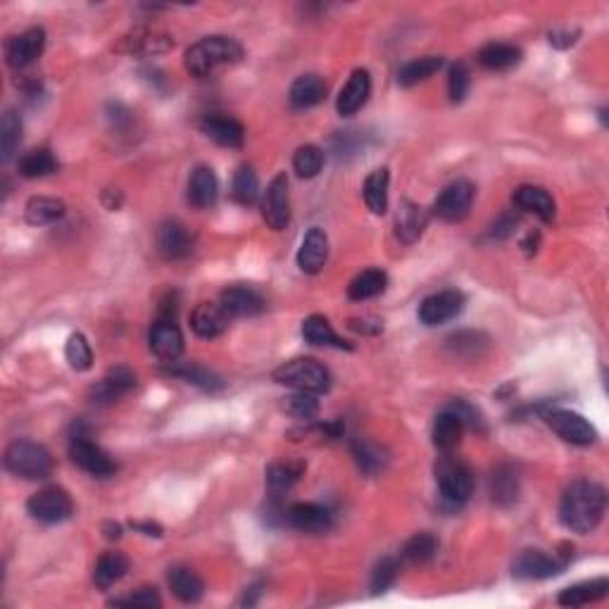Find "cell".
Returning a JSON list of instances; mask_svg holds the SVG:
<instances>
[{"instance_id": "6da1fadb", "label": "cell", "mask_w": 609, "mask_h": 609, "mask_svg": "<svg viewBox=\"0 0 609 609\" xmlns=\"http://www.w3.org/2000/svg\"><path fill=\"white\" fill-rule=\"evenodd\" d=\"M607 507V493L595 481L578 478L562 496L559 503V522L565 524L574 534H593L604 516Z\"/></svg>"}, {"instance_id": "7a4b0ae2", "label": "cell", "mask_w": 609, "mask_h": 609, "mask_svg": "<svg viewBox=\"0 0 609 609\" xmlns=\"http://www.w3.org/2000/svg\"><path fill=\"white\" fill-rule=\"evenodd\" d=\"M243 57V48L236 38L231 36H205L198 44H193L186 51L183 64L198 79L212 76L214 72L231 67V64L241 63Z\"/></svg>"}, {"instance_id": "3957f363", "label": "cell", "mask_w": 609, "mask_h": 609, "mask_svg": "<svg viewBox=\"0 0 609 609\" xmlns=\"http://www.w3.org/2000/svg\"><path fill=\"white\" fill-rule=\"evenodd\" d=\"M274 381L302 393H327L331 388V374L321 362L312 358H296L274 369Z\"/></svg>"}, {"instance_id": "277c9868", "label": "cell", "mask_w": 609, "mask_h": 609, "mask_svg": "<svg viewBox=\"0 0 609 609\" xmlns=\"http://www.w3.org/2000/svg\"><path fill=\"white\" fill-rule=\"evenodd\" d=\"M5 469L10 474L26 481H36V478L51 476L53 457L44 446H38L34 440H15L5 450Z\"/></svg>"}, {"instance_id": "5b68a950", "label": "cell", "mask_w": 609, "mask_h": 609, "mask_svg": "<svg viewBox=\"0 0 609 609\" xmlns=\"http://www.w3.org/2000/svg\"><path fill=\"white\" fill-rule=\"evenodd\" d=\"M436 481H438L440 500L447 507H462L471 497V493H474V474H471V469L462 459L450 457V455H446L436 465Z\"/></svg>"}, {"instance_id": "8992f818", "label": "cell", "mask_w": 609, "mask_h": 609, "mask_svg": "<svg viewBox=\"0 0 609 609\" xmlns=\"http://www.w3.org/2000/svg\"><path fill=\"white\" fill-rule=\"evenodd\" d=\"M70 457L79 469L95 478H107L117 471V462L101 446H95L83 424H74V428H72Z\"/></svg>"}, {"instance_id": "52a82bcc", "label": "cell", "mask_w": 609, "mask_h": 609, "mask_svg": "<svg viewBox=\"0 0 609 609\" xmlns=\"http://www.w3.org/2000/svg\"><path fill=\"white\" fill-rule=\"evenodd\" d=\"M26 512L36 519L38 524L45 526H55V524L67 522L74 512V503H72L70 493L60 486H48L34 493L26 503Z\"/></svg>"}, {"instance_id": "ba28073f", "label": "cell", "mask_w": 609, "mask_h": 609, "mask_svg": "<svg viewBox=\"0 0 609 609\" xmlns=\"http://www.w3.org/2000/svg\"><path fill=\"white\" fill-rule=\"evenodd\" d=\"M543 419L547 421V427L553 428L559 438L572 443V446H593L597 440L595 427L584 415L572 412V409L547 408L543 409Z\"/></svg>"}, {"instance_id": "9c48e42d", "label": "cell", "mask_w": 609, "mask_h": 609, "mask_svg": "<svg viewBox=\"0 0 609 609\" xmlns=\"http://www.w3.org/2000/svg\"><path fill=\"white\" fill-rule=\"evenodd\" d=\"M569 553L562 555H547L543 550H524L519 557L512 562V576L522 578V581H543V578H553L562 574L569 565Z\"/></svg>"}, {"instance_id": "30bf717a", "label": "cell", "mask_w": 609, "mask_h": 609, "mask_svg": "<svg viewBox=\"0 0 609 609\" xmlns=\"http://www.w3.org/2000/svg\"><path fill=\"white\" fill-rule=\"evenodd\" d=\"M474 195H476L474 183L467 182V179H457L450 186H446L443 193L436 198V217L443 221H462L474 205Z\"/></svg>"}, {"instance_id": "8fae6325", "label": "cell", "mask_w": 609, "mask_h": 609, "mask_svg": "<svg viewBox=\"0 0 609 609\" xmlns=\"http://www.w3.org/2000/svg\"><path fill=\"white\" fill-rule=\"evenodd\" d=\"M148 343H151V350L164 362H174L182 355L183 336L179 324H176L174 314H157L151 333H148Z\"/></svg>"}, {"instance_id": "7c38bea8", "label": "cell", "mask_w": 609, "mask_h": 609, "mask_svg": "<svg viewBox=\"0 0 609 609\" xmlns=\"http://www.w3.org/2000/svg\"><path fill=\"white\" fill-rule=\"evenodd\" d=\"M262 217L267 227L274 231L289 227L290 221V201H289V179L286 174H277L271 179L262 195Z\"/></svg>"}, {"instance_id": "4fadbf2b", "label": "cell", "mask_w": 609, "mask_h": 609, "mask_svg": "<svg viewBox=\"0 0 609 609\" xmlns=\"http://www.w3.org/2000/svg\"><path fill=\"white\" fill-rule=\"evenodd\" d=\"M44 48H45V32L41 26H32V29H26V32H22L19 36L7 38L5 44L7 64L17 72L26 70V67H32L38 57H41Z\"/></svg>"}, {"instance_id": "5bb4252c", "label": "cell", "mask_w": 609, "mask_h": 609, "mask_svg": "<svg viewBox=\"0 0 609 609\" xmlns=\"http://www.w3.org/2000/svg\"><path fill=\"white\" fill-rule=\"evenodd\" d=\"M465 309V296L459 290H440L419 305V321L424 327H440L453 321Z\"/></svg>"}, {"instance_id": "9a60e30c", "label": "cell", "mask_w": 609, "mask_h": 609, "mask_svg": "<svg viewBox=\"0 0 609 609\" xmlns=\"http://www.w3.org/2000/svg\"><path fill=\"white\" fill-rule=\"evenodd\" d=\"M172 45H174V41L164 32L148 29V26H136L120 38L117 51L126 53V55H162V53L172 51Z\"/></svg>"}, {"instance_id": "2e32d148", "label": "cell", "mask_w": 609, "mask_h": 609, "mask_svg": "<svg viewBox=\"0 0 609 609\" xmlns=\"http://www.w3.org/2000/svg\"><path fill=\"white\" fill-rule=\"evenodd\" d=\"M133 386H136V374L129 367H114L91 388V402L98 408H107L124 398Z\"/></svg>"}, {"instance_id": "e0dca14e", "label": "cell", "mask_w": 609, "mask_h": 609, "mask_svg": "<svg viewBox=\"0 0 609 609\" xmlns=\"http://www.w3.org/2000/svg\"><path fill=\"white\" fill-rule=\"evenodd\" d=\"M286 522L302 534H327L331 528L333 515L324 505L296 503L286 509Z\"/></svg>"}, {"instance_id": "ac0fdd59", "label": "cell", "mask_w": 609, "mask_h": 609, "mask_svg": "<svg viewBox=\"0 0 609 609\" xmlns=\"http://www.w3.org/2000/svg\"><path fill=\"white\" fill-rule=\"evenodd\" d=\"M371 95V76L367 70H355L348 79V83L340 88L339 101H336V110H339L340 117H352L358 114L365 103L369 101Z\"/></svg>"}, {"instance_id": "d6986e66", "label": "cell", "mask_w": 609, "mask_h": 609, "mask_svg": "<svg viewBox=\"0 0 609 609\" xmlns=\"http://www.w3.org/2000/svg\"><path fill=\"white\" fill-rule=\"evenodd\" d=\"M157 250L164 260H182L193 250V236L179 221H162L157 229Z\"/></svg>"}, {"instance_id": "ffe728a7", "label": "cell", "mask_w": 609, "mask_h": 609, "mask_svg": "<svg viewBox=\"0 0 609 609\" xmlns=\"http://www.w3.org/2000/svg\"><path fill=\"white\" fill-rule=\"evenodd\" d=\"M329 260V239L319 227H312L300 243L298 250V267L305 274H319Z\"/></svg>"}, {"instance_id": "44dd1931", "label": "cell", "mask_w": 609, "mask_h": 609, "mask_svg": "<svg viewBox=\"0 0 609 609\" xmlns=\"http://www.w3.org/2000/svg\"><path fill=\"white\" fill-rule=\"evenodd\" d=\"M229 317L224 312L221 305H214V302H201L198 308L191 312V329H193L195 336L201 339H217L221 333L229 329Z\"/></svg>"}, {"instance_id": "7402d4cb", "label": "cell", "mask_w": 609, "mask_h": 609, "mask_svg": "<svg viewBox=\"0 0 609 609\" xmlns=\"http://www.w3.org/2000/svg\"><path fill=\"white\" fill-rule=\"evenodd\" d=\"M186 195H189L191 205L198 210H208L217 202V198H220V182H217V174L210 170L208 164L195 167L189 179V193Z\"/></svg>"}, {"instance_id": "603a6c76", "label": "cell", "mask_w": 609, "mask_h": 609, "mask_svg": "<svg viewBox=\"0 0 609 609\" xmlns=\"http://www.w3.org/2000/svg\"><path fill=\"white\" fill-rule=\"evenodd\" d=\"M220 305L229 317H252L264 309V300L250 286H231L221 293Z\"/></svg>"}, {"instance_id": "cb8c5ba5", "label": "cell", "mask_w": 609, "mask_h": 609, "mask_svg": "<svg viewBox=\"0 0 609 609\" xmlns=\"http://www.w3.org/2000/svg\"><path fill=\"white\" fill-rule=\"evenodd\" d=\"M202 132L208 139H212L217 145L224 148H241L245 139V129L239 120L224 117V114H212L202 122Z\"/></svg>"}, {"instance_id": "d4e9b609", "label": "cell", "mask_w": 609, "mask_h": 609, "mask_svg": "<svg viewBox=\"0 0 609 609\" xmlns=\"http://www.w3.org/2000/svg\"><path fill=\"white\" fill-rule=\"evenodd\" d=\"M609 593L607 578H593V581H584V584L569 585L559 593L557 603L562 607H584V604H593L604 600Z\"/></svg>"}, {"instance_id": "484cf974", "label": "cell", "mask_w": 609, "mask_h": 609, "mask_svg": "<svg viewBox=\"0 0 609 609\" xmlns=\"http://www.w3.org/2000/svg\"><path fill=\"white\" fill-rule=\"evenodd\" d=\"M302 339L308 340L309 346L317 348H339V350H352L348 340H343L339 333L333 331L327 317L321 314H312L302 321Z\"/></svg>"}, {"instance_id": "4316f807", "label": "cell", "mask_w": 609, "mask_h": 609, "mask_svg": "<svg viewBox=\"0 0 609 609\" xmlns=\"http://www.w3.org/2000/svg\"><path fill=\"white\" fill-rule=\"evenodd\" d=\"M515 205L524 212L535 214L543 221H553L555 217L553 195L540 186H519L515 191Z\"/></svg>"}, {"instance_id": "83f0119b", "label": "cell", "mask_w": 609, "mask_h": 609, "mask_svg": "<svg viewBox=\"0 0 609 609\" xmlns=\"http://www.w3.org/2000/svg\"><path fill=\"white\" fill-rule=\"evenodd\" d=\"M462 434H465V421L459 419V415L455 409L446 408L436 417L434 421V446L443 453H450L455 447L459 446V440H462Z\"/></svg>"}, {"instance_id": "f1b7e54d", "label": "cell", "mask_w": 609, "mask_h": 609, "mask_svg": "<svg viewBox=\"0 0 609 609\" xmlns=\"http://www.w3.org/2000/svg\"><path fill=\"white\" fill-rule=\"evenodd\" d=\"M327 98V83L317 74L298 76L290 86V105L296 110H308V107L319 105Z\"/></svg>"}, {"instance_id": "f546056e", "label": "cell", "mask_w": 609, "mask_h": 609, "mask_svg": "<svg viewBox=\"0 0 609 609\" xmlns=\"http://www.w3.org/2000/svg\"><path fill=\"white\" fill-rule=\"evenodd\" d=\"M522 48L512 44H488L478 53V63L484 64L486 70L493 72H507L522 63Z\"/></svg>"}, {"instance_id": "4dcf8cb0", "label": "cell", "mask_w": 609, "mask_h": 609, "mask_svg": "<svg viewBox=\"0 0 609 609\" xmlns=\"http://www.w3.org/2000/svg\"><path fill=\"white\" fill-rule=\"evenodd\" d=\"M427 221L428 217L427 212H424V208H419L415 202L402 201L400 212H398L396 220L398 239H400L402 243H415V241L421 236V231L427 229Z\"/></svg>"}, {"instance_id": "1f68e13d", "label": "cell", "mask_w": 609, "mask_h": 609, "mask_svg": "<svg viewBox=\"0 0 609 609\" xmlns=\"http://www.w3.org/2000/svg\"><path fill=\"white\" fill-rule=\"evenodd\" d=\"M490 496H493V503L500 505V507H509V505L516 503V497H519V476H516L515 467L503 465L493 471V476H490Z\"/></svg>"}, {"instance_id": "d6a6232c", "label": "cell", "mask_w": 609, "mask_h": 609, "mask_svg": "<svg viewBox=\"0 0 609 609\" xmlns=\"http://www.w3.org/2000/svg\"><path fill=\"white\" fill-rule=\"evenodd\" d=\"M170 588L174 593V597H179L182 603L191 604L198 603L202 595H205V584L202 578L189 569V566H176L170 572Z\"/></svg>"}, {"instance_id": "836d02e7", "label": "cell", "mask_w": 609, "mask_h": 609, "mask_svg": "<svg viewBox=\"0 0 609 609\" xmlns=\"http://www.w3.org/2000/svg\"><path fill=\"white\" fill-rule=\"evenodd\" d=\"M302 471H305L302 462H277V465L267 467V488H270L271 497L279 500L283 493H289L298 484Z\"/></svg>"}, {"instance_id": "e575fe53", "label": "cell", "mask_w": 609, "mask_h": 609, "mask_svg": "<svg viewBox=\"0 0 609 609\" xmlns=\"http://www.w3.org/2000/svg\"><path fill=\"white\" fill-rule=\"evenodd\" d=\"M129 572V557L122 553H105L101 555V559L95 562L93 569V584L101 588V591H107L110 585H114L117 581L126 576Z\"/></svg>"}, {"instance_id": "d590c367", "label": "cell", "mask_w": 609, "mask_h": 609, "mask_svg": "<svg viewBox=\"0 0 609 609\" xmlns=\"http://www.w3.org/2000/svg\"><path fill=\"white\" fill-rule=\"evenodd\" d=\"M388 186H390V174L386 167H378V170L371 172L365 179V202L367 208L374 214H383L388 210Z\"/></svg>"}, {"instance_id": "8d00e7d4", "label": "cell", "mask_w": 609, "mask_h": 609, "mask_svg": "<svg viewBox=\"0 0 609 609\" xmlns=\"http://www.w3.org/2000/svg\"><path fill=\"white\" fill-rule=\"evenodd\" d=\"M64 212H67V208H64L63 201H57V198H45V195L32 198L25 208L26 221L34 224V227H45V224H53V221L63 220Z\"/></svg>"}, {"instance_id": "74e56055", "label": "cell", "mask_w": 609, "mask_h": 609, "mask_svg": "<svg viewBox=\"0 0 609 609\" xmlns=\"http://www.w3.org/2000/svg\"><path fill=\"white\" fill-rule=\"evenodd\" d=\"M17 170L25 179H44V176L57 172V160L48 148H34L19 157Z\"/></svg>"}, {"instance_id": "f35d334b", "label": "cell", "mask_w": 609, "mask_h": 609, "mask_svg": "<svg viewBox=\"0 0 609 609\" xmlns=\"http://www.w3.org/2000/svg\"><path fill=\"white\" fill-rule=\"evenodd\" d=\"M440 67H443V57L440 55L417 57L412 63L402 64L400 72H398V83L405 88L417 86V83L427 82L428 76H434Z\"/></svg>"}, {"instance_id": "ab89813d", "label": "cell", "mask_w": 609, "mask_h": 609, "mask_svg": "<svg viewBox=\"0 0 609 609\" xmlns=\"http://www.w3.org/2000/svg\"><path fill=\"white\" fill-rule=\"evenodd\" d=\"M386 283H388L386 271L365 270L350 281V286H348V298L350 300H369V298H377L386 290Z\"/></svg>"}, {"instance_id": "60d3db41", "label": "cell", "mask_w": 609, "mask_h": 609, "mask_svg": "<svg viewBox=\"0 0 609 609\" xmlns=\"http://www.w3.org/2000/svg\"><path fill=\"white\" fill-rule=\"evenodd\" d=\"M167 374L170 377H179L183 378V381L193 383V386H201L202 390H220L221 386H224V381H221L214 371L205 369V367L201 365H179V362H167Z\"/></svg>"}, {"instance_id": "b9f144b4", "label": "cell", "mask_w": 609, "mask_h": 609, "mask_svg": "<svg viewBox=\"0 0 609 609\" xmlns=\"http://www.w3.org/2000/svg\"><path fill=\"white\" fill-rule=\"evenodd\" d=\"M22 141V120L15 110H7L0 122V160L10 162Z\"/></svg>"}, {"instance_id": "7bdbcfd3", "label": "cell", "mask_w": 609, "mask_h": 609, "mask_svg": "<svg viewBox=\"0 0 609 609\" xmlns=\"http://www.w3.org/2000/svg\"><path fill=\"white\" fill-rule=\"evenodd\" d=\"M438 553V538L428 531L415 534L402 547V557L412 562V565H427Z\"/></svg>"}, {"instance_id": "ee69618b", "label": "cell", "mask_w": 609, "mask_h": 609, "mask_svg": "<svg viewBox=\"0 0 609 609\" xmlns=\"http://www.w3.org/2000/svg\"><path fill=\"white\" fill-rule=\"evenodd\" d=\"M231 195H233V201L239 202V205H245V208L258 201V198H260V182H258V174H255V170H252V167L243 164V167L236 172V176H233Z\"/></svg>"}, {"instance_id": "f6af8a7d", "label": "cell", "mask_w": 609, "mask_h": 609, "mask_svg": "<svg viewBox=\"0 0 609 609\" xmlns=\"http://www.w3.org/2000/svg\"><path fill=\"white\" fill-rule=\"evenodd\" d=\"M352 455L358 459L359 469L365 471V474H369V476L378 474V471L386 467V462H388V457H386V453H383L381 447L362 438H358L352 443Z\"/></svg>"}, {"instance_id": "bcb514c9", "label": "cell", "mask_w": 609, "mask_h": 609, "mask_svg": "<svg viewBox=\"0 0 609 609\" xmlns=\"http://www.w3.org/2000/svg\"><path fill=\"white\" fill-rule=\"evenodd\" d=\"M324 167V152L317 145H300L293 155V170L300 179H314Z\"/></svg>"}, {"instance_id": "7dc6e473", "label": "cell", "mask_w": 609, "mask_h": 609, "mask_svg": "<svg viewBox=\"0 0 609 609\" xmlns=\"http://www.w3.org/2000/svg\"><path fill=\"white\" fill-rule=\"evenodd\" d=\"M64 358L70 362L72 369L76 371H86L93 365V352L83 333H72L67 339V346H64Z\"/></svg>"}, {"instance_id": "c3c4849f", "label": "cell", "mask_w": 609, "mask_h": 609, "mask_svg": "<svg viewBox=\"0 0 609 609\" xmlns=\"http://www.w3.org/2000/svg\"><path fill=\"white\" fill-rule=\"evenodd\" d=\"M283 409L293 419L312 421L314 417L319 415V400L314 398V393H302V390H298L296 396H289L283 400Z\"/></svg>"}, {"instance_id": "681fc988", "label": "cell", "mask_w": 609, "mask_h": 609, "mask_svg": "<svg viewBox=\"0 0 609 609\" xmlns=\"http://www.w3.org/2000/svg\"><path fill=\"white\" fill-rule=\"evenodd\" d=\"M398 574H400V565H398L396 557H383L374 572H371V591L383 593L388 591L390 585L396 584Z\"/></svg>"}, {"instance_id": "f907efd6", "label": "cell", "mask_w": 609, "mask_h": 609, "mask_svg": "<svg viewBox=\"0 0 609 609\" xmlns=\"http://www.w3.org/2000/svg\"><path fill=\"white\" fill-rule=\"evenodd\" d=\"M471 86V74L467 70L465 63H455L450 67V74H447V93H450V101L462 103L469 93Z\"/></svg>"}, {"instance_id": "816d5d0a", "label": "cell", "mask_w": 609, "mask_h": 609, "mask_svg": "<svg viewBox=\"0 0 609 609\" xmlns=\"http://www.w3.org/2000/svg\"><path fill=\"white\" fill-rule=\"evenodd\" d=\"M110 604H114V607L157 609V607H162V597H160V593H157L155 588H139V591L132 593V595L120 597V600H113Z\"/></svg>"}, {"instance_id": "f5cc1de1", "label": "cell", "mask_w": 609, "mask_h": 609, "mask_svg": "<svg viewBox=\"0 0 609 609\" xmlns=\"http://www.w3.org/2000/svg\"><path fill=\"white\" fill-rule=\"evenodd\" d=\"M481 339H484V336L474 331L457 333L453 339H447V348L455 350V355H465V350H469V355H478V348L484 346V343H478Z\"/></svg>"}, {"instance_id": "db71d44e", "label": "cell", "mask_w": 609, "mask_h": 609, "mask_svg": "<svg viewBox=\"0 0 609 609\" xmlns=\"http://www.w3.org/2000/svg\"><path fill=\"white\" fill-rule=\"evenodd\" d=\"M578 29H574V32H550V44L555 45V48H569V45H574L578 41Z\"/></svg>"}, {"instance_id": "11a10c76", "label": "cell", "mask_w": 609, "mask_h": 609, "mask_svg": "<svg viewBox=\"0 0 609 609\" xmlns=\"http://www.w3.org/2000/svg\"><path fill=\"white\" fill-rule=\"evenodd\" d=\"M350 329L352 331L367 333V336H374V333L381 331L383 324L377 319H350Z\"/></svg>"}, {"instance_id": "9f6ffc18", "label": "cell", "mask_w": 609, "mask_h": 609, "mask_svg": "<svg viewBox=\"0 0 609 609\" xmlns=\"http://www.w3.org/2000/svg\"><path fill=\"white\" fill-rule=\"evenodd\" d=\"M515 227H516L515 217H500V220L493 224V236H496V239H507Z\"/></svg>"}, {"instance_id": "6f0895ef", "label": "cell", "mask_w": 609, "mask_h": 609, "mask_svg": "<svg viewBox=\"0 0 609 609\" xmlns=\"http://www.w3.org/2000/svg\"><path fill=\"white\" fill-rule=\"evenodd\" d=\"M136 531H141L143 535H151V538H162V526L155 522H133L132 524Z\"/></svg>"}, {"instance_id": "680465c9", "label": "cell", "mask_w": 609, "mask_h": 609, "mask_svg": "<svg viewBox=\"0 0 609 609\" xmlns=\"http://www.w3.org/2000/svg\"><path fill=\"white\" fill-rule=\"evenodd\" d=\"M103 534H105L107 540H117L122 535V526L114 522H107L103 524Z\"/></svg>"}]
</instances>
